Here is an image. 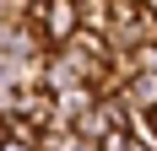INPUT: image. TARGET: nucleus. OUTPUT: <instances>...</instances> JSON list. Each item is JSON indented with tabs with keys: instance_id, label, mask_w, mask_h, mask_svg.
Returning <instances> with one entry per match:
<instances>
[{
	"instance_id": "1",
	"label": "nucleus",
	"mask_w": 157,
	"mask_h": 151,
	"mask_svg": "<svg viewBox=\"0 0 157 151\" xmlns=\"http://www.w3.org/2000/svg\"><path fill=\"white\" fill-rule=\"evenodd\" d=\"M27 22L44 32V43L54 49V54H60L65 43L81 38V11H76V0H27Z\"/></svg>"
},
{
	"instance_id": "2",
	"label": "nucleus",
	"mask_w": 157,
	"mask_h": 151,
	"mask_svg": "<svg viewBox=\"0 0 157 151\" xmlns=\"http://www.w3.org/2000/svg\"><path fill=\"white\" fill-rule=\"evenodd\" d=\"M76 11H81V32L109 38V27H114V0H76Z\"/></svg>"
},
{
	"instance_id": "3",
	"label": "nucleus",
	"mask_w": 157,
	"mask_h": 151,
	"mask_svg": "<svg viewBox=\"0 0 157 151\" xmlns=\"http://www.w3.org/2000/svg\"><path fill=\"white\" fill-rule=\"evenodd\" d=\"M125 103L136 113H157V70H136V81L125 87Z\"/></svg>"
},
{
	"instance_id": "4",
	"label": "nucleus",
	"mask_w": 157,
	"mask_h": 151,
	"mask_svg": "<svg viewBox=\"0 0 157 151\" xmlns=\"http://www.w3.org/2000/svg\"><path fill=\"white\" fill-rule=\"evenodd\" d=\"M152 16H157V0H152Z\"/></svg>"
},
{
	"instance_id": "5",
	"label": "nucleus",
	"mask_w": 157,
	"mask_h": 151,
	"mask_svg": "<svg viewBox=\"0 0 157 151\" xmlns=\"http://www.w3.org/2000/svg\"><path fill=\"white\" fill-rule=\"evenodd\" d=\"M152 124H157V113H152Z\"/></svg>"
}]
</instances>
